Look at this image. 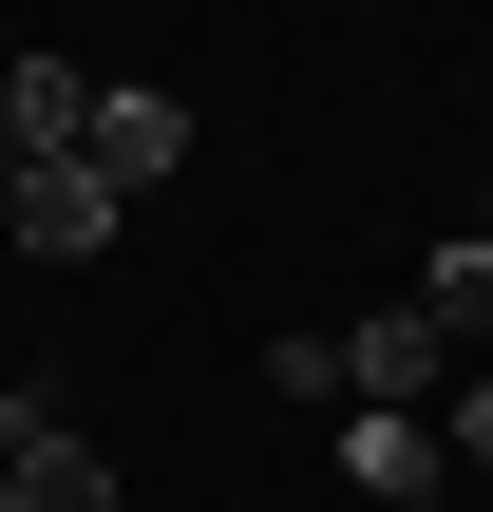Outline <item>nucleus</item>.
<instances>
[{"mask_svg": "<svg viewBox=\"0 0 493 512\" xmlns=\"http://www.w3.org/2000/svg\"><path fill=\"white\" fill-rule=\"evenodd\" d=\"M418 304H437V323H456V361H493V247H475V228H456V247H437V266H418Z\"/></svg>", "mask_w": 493, "mask_h": 512, "instance_id": "0eeeda50", "label": "nucleus"}, {"mask_svg": "<svg viewBox=\"0 0 493 512\" xmlns=\"http://www.w3.org/2000/svg\"><path fill=\"white\" fill-rule=\"evenodd\" d=\"M437 437H456V475H493V361L456 380V399H437Z\"/></svg>", "mask_w": 493, "mask_h": 512, "instance_id": "6e6552de", "label": "nucleus"}, {"mask_svg": "<svg viewBox=\"0 0 493 512\" xmlns=\"http://www.w3.org/2000/svg\"><path fill=\"white\" fill-rule=\"evenodd\" d=\"M0 228H19V266H95V247H114L133 209H114V190H95V171L57 152V171H0Z\"/></svg>", "mask_w": 493, "mask_h": 512, "instance_id": "20e7f679", "label": "nucleus"}, {"mask_svg": "<svg viewBox=\"0 0 493 512\" xmlns=\"http://www.w3.org/2000/svg\"><path fill=\"white\" fill-rule=\"evenodd\" d=\"M475 361H456V323L437 304H361V342H342V399H399V418H437Z\"/></svg>", "mask_w": 493, "mask_h": 512, "instance_id": "f03ea898", "label": "nucleus"}, {"mask_svg": "<svg viewBox=\"0 0 493 512\" xmlns=\"http://www.w3.org/2000/svg\"><path fill=\"white\" fill-rule=\"evenodd\" d=\"M0 475H19V437H0Z\"/></svg>", "mask_w": 493, "mask_h": 512, "instance_id": "9d476101", "label": "nucleus"}, {"mask_svg": "<svg viewBox=\"0 0 493 512\" xmlns=\"http://www.w3.org/2000/svg\"><path fill=\"white\" fill-rule=\"evenodd\" d=\"M475 247H493V228H475Z\"/></svg>", "mask_w": 493, "mask_h": 512, "instance_id": "9b49d317", "label": "nucleus"}, {"mask_svg": "<svg viewBox=\"0 0 493 512\" xmlns=\"http://www.w3.org/2000/svg\"><path fill=\"white\" fill-rule=\"evenodd\" d=\"M76 171L133 209V190H171L190 171V95H152V76H95V133H76Z\"/></svg>", "mask_w": 493, "mask_h": 512, "instance_id": "f257e3e1", "label": "nucleus"}, {"mask_svg": "<svg viewBox=\"0 0 493 512\" xmlns=\"http://www.w3.org/2000/svg\"><path fill=\"white\" fill-rule=\"evenodd\" d=\"M76 133H95V76L76 57H0V171H57Z\"/></svg>", "mask_w": 493, "mask_h": 512, "instance_id": "39448f33", "label": "nucleus"}, {"mask_svg": "<svg viewBox=\"0 0 493 512\" xmlns=\"http://www.w3.org/2000/svg\"><path fill=\"white\" fill-rule=\"evenodd\" d=\"M0 437H19V475H0V512H133V494H114V456H95V437H76V418H57L38 380L0 399Z\"/></svg>", "mask_w": 493, "mask_h": 512, "instance_id": "7ed1b4c3", "label": "nucleus"}, {"mask_svg": "<svg viewBox=\"0 0 493 512\" xmlns=\"http://www.w3.org/2000/svg\"><path fill=\"white\" fill-rule=\"evenodd\" d=\"M399 512H456V494H399Z\"/></svg>", "mask_w": 493, "mask_h": 512, "instance_id": "1a4fd4ad", "label": "nucleus"}, {"mask_svg": "<svg viewBox=\"0 0 493 512\" xmlns=\"http://www.w3.org/2000/svg\"><path fill=\"white\" fill-rule=\"evenodd\" d=\"M342 475L399 512V494H437V475H456V437H437V418H399V399H361V418H342Z\"/></svg>", "mask_w": 493, "mask_h": 512, "instance_id": "423d86ee", "label": "nucleus"}]
</instances>
